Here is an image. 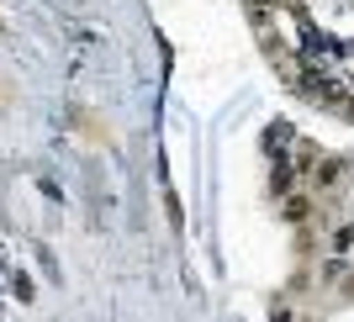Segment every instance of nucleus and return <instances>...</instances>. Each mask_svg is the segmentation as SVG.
<instances>
[{
    "label": "nucleus",
    "mask_w": 354,
    "mask_h": 322,
    "mask_svg": "<svg viewBox=\"0 0 354 322\" xmlns=\"http://www.w3.org/2000/svg\"><path fill=\"white\" fill-rule=\"evenodd\" d=\"M281 211H286V222H291V227H307V222L317 217V201L296 191V196H286V206H281Z\"/></svg>",
    "instance_id": "2"
},
{
    "label": "nucleus",
    "mask_w": 354,
    "mask_h": 322,
    "mask_svg": "<svg viewBox=\"0 0 354 322\" xmlns=\"http://www.w3.org/2000/svg\"><path fill=\"white\" fill-rule=\"evenodd\" d=\"M344 175H349V159H339V153H328V159L312 164V180H317V191H333Z\"/></svg>",
    "instance_id": "1"
},
{
    "label": "nucleus",
    "mask_w": 354,
    "mask_h": 322,
    "mask_svg": "<svg viewBox=\"0 0 354 322\" xmlns=\"http://www.w3.org/2000/svg\"><path fill=\"white\" fill-rule=\"evenodd\" d=\"M317 280H323V285H339V280H344V254H333V259H323V269H317Z\"/></svg>",
    "instance_id": "5"
},
{
    "label": "nucleus",
    "mask_w": 354,
    "mask_h": 322,
    "mask_svg": "<svg viewBox=\"0 0 354 322\" xmlns=\"http://www.w3.org/2000/svg\"><path fill=\"white\" fill-rule=\"evenodd\" d=\"M286 138H291V127H270V132H265V148H281Z\"/></svg>",
    "instance_id": "6"
},
{
    "label": "nucleus",
    "mask_w": 354,
    "mask_h": 322,
    "mask_svg": "<svg viewBox=\"0 0 354 322\" xmlns=\"http://www.w3.org/2000/svg\"><path fill=\"white\" fill-rule=\"evenodd\" d=\"M270 322H291V307H286V301H275V312H270Z\"/></svg>",
    "instance_id": "7"
},
{
    "label": "nucleus",
    "mask_w": 354,
    "mask_h": 322,
    "mask_svg": "<svg viewBox=\"0 0 354 322\" xmlns=\"http://www.w3.org/2000/svg\"><path fill=\"white\" fill-rule=\"evenodd\" d=\"M328 249H333V254H349V249H354V222L333 227V238H328Z\"/></svg>",
    "instance_id": "4"
},
{
    "label": "nucleus",
    "mask_w": 354,
    "mask_h": 322,
    "mask_svg": "<svg viewBox=\"0 0 354 322\" xmlns=\"http://www.w3.org/2000/svg\"><path fill=\"white\" fill-rule=\"evenodd\" d=\"M291 185H296V164L275 159V169H270V196H291Z\"/></svg>",
    "instance_id": "3"
}]
</instances>
